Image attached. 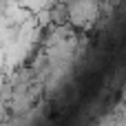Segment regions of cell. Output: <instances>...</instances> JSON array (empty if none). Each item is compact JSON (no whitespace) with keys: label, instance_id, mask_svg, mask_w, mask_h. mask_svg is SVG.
Returning a JSON list of instances; mask_svg holds the SVG:
<instances>
[{"label":"cell","instance_id":"obj_1","mask_svg":"<svg viewBox=\"0 0 126 126\" xmlns=\"http://www.w3.org/2000/svg\"><path fill=\"white\" fill-rule=\"evenodd\" d=\"M66 9H69L66 18H69L71 24L89 29L97 20V13H100L102 4H97V2H73V4H66Z\"/></svg>","mask_w":126,"mask_h":126}]
</instances>
